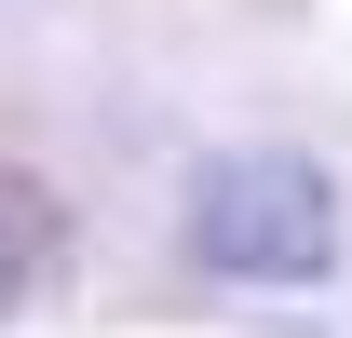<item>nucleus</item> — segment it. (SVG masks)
Returning <instances> with one entry per match:
<instances>
[{"label": "nucleus", "mask_w": 352, "mask_h": 338, "mask_svg": "<svg viewBox=\"0 0 352 338\" xmlns=\"http://www.w3.org/2000/svg\"><path fill=\"white\" fill-rule=\"evenodd\" d=\"M54 257H68V203H54L28 163H0V325L54 284Z\"/></svg>", "instance_id": "obj_2"}, {"label": "nucleus", "mask_w": 352, "mask_h": 338, "mask_svg": "<svg viewBox=\"0 0 352 338\" xmlns=\"http://www.w3.org/2000/svg\"><path fill=\"white\" fill-rule=\"evenodd\" d=\"M190 244L230 284H311L339 257V190L298 149H230V163L190 176Z\"/></svg>", "instance_id": "obj_1"}]
</instances>
